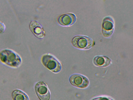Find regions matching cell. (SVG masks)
I'll use <instances>...</instances> for the list:
<instances>
[{
  "instance_id": "1",
  "label": "cell",
  "mask_w": 133,
  "mask_h": 100,
  "mask_svg": "<svg viewBox=\"0 0 133 100\" xmlns=\"http://www.w3.org/2000/svg\"><path fill=\"white\" fill-rule=\"evenodd\" d=\"M0 60L3 64L14 68L19 67L22 63L20 56L13 51L5 49L0 51Z\"/></svg>"
},
{
  "instance_id": "11",
  "label": "cell",
  "mask_w": 133,
  "mask_h": 100,
  "mask_svg": "<svg viewBox=\"0 0 133 100\" xmlns=\"http://www.w3.org/2000/svg\"><path fill=\"white\" fill-rule=\"evenodd\" d=\"M91 100H114L110 97L105 96H101L95 97Z\"/></svg>"
},
{
  "instance_id": "9",
  "label": "cell",
  "mask_w": 133,
  "mask_h": 100,
  "mask_svg": "<svg viewBox=\"0 0 133 100\" xmlns=\"http://www.w3.org/2000/svg\"><path fill=\"white\" fill-rule=\"evenodd\" d=\"M92 62L96 66L105 67L110 65L111 60L106 56L98 55L94 57L93 59Z\"/></svg>"
},
{
  "instance_id": "4",
  "label": "cell",
  "mask_w": 133,
  "mask_h": 100,
  "mask_svg": "<svg viewBox=\"0 0 133 100\" xmlns=\"http://www.w3.org/2000/svg\"><path fill=\"white\" fill-rule=\"evenodd\" d=\"M69 81L73 86L81 89H85L89 84V81L87 78L78 73L72 74L70 77Z\"/></svg>"
},
{
  "instance_id": "5",
  "label": "cell",
  "mask_w": 133,
  "mask_h": 100,
  "mask_svg": "<svg viewBox=\"0 0 133 100\" xmlns=\"http://www.w3.org/2000/svg\"><path fill=\"white\" fill-rule=\"evenodd\" d=\"M36 93L40 100H49L51 93L46 83L43 81L37 83L35 86Z\"/></svg>"
},
{
  "instance_id": "10",
  "label": "cell",
  "mask_w": 133,
  "mask_h": 100,
  "mask_svg": "<svg viewBox=\"0 0 133 100\" xmlns=\"http://www.w3.org/2000/svg\"><path fill=\"white\" fill-rule=\"evenodd\" d=\"M12 97L13 100H29L28 96L19 89H16L13 91Z\"/></svg>"
},
{
  "instance_id": "7",
  "label": "cell",
  "mask_w": 133,
  "mask_h": 100,
  "mask_svg": "<svg viewBox=\"0 0 133 100\" xmlns=\"http://www.w3.org/2000/svg\"><path fill=\"white\" fill-rule=\"evenodd\" d=\"M29 28L34 35L37 38L41 39L45 36V32L43 27L37 21H31L29 24Z\"/></svg>"
},
{
  "instance_id": "12",
  "label": "cell",
  "mask_w": 133,
  "mask_h": 100,
  "mask_svg": "<svg viewBox=\"0 0 133 100\" xmlns=\"http://www.w3.org/2000/svg\"><path fill=\"white\" fill-rule=\"evenodd\" d=\"M6 26L4 23L0 22V34L3 33L5 29Z\"/></svg>"
},
{
  "instance_id": "6",
  "label": "cell",
  "mask_w": 133,
  "mask_h": 100,
  "mask_svg": "<svg viewBox=\"0 0 133 100\" xmlns=\"http://www.w3.org/2000/svg\"><path fill=\"white\" fill-rule=\"evenodd\" d=\"M114 22L113 18L110 16L105 17L103 19L102 24V33L105 38L110 37L114 30Z\"/></svg>"
},
{
  "instance_id": "3",
  "label": "cell",
  "mask_w": 133,
  "mask_h": 100,
  "mask_svg": "<svg viewBox=\"0 0 133 100\" xmlns=\"http://www.w3.org/2000/svg\"><path fill=\"white\" fill-rule=\"evenodd\" d=\"M72 43L75 47L83 50L90 49L95 45V42L92 39L83 35L75 36L72 39Z\"/></svg>"
},
{
  "instance_id": "2",
  "label": "cell",
  "mask_w": 133,
  "mask_h": 100,
  "mask_svg": "<svg viewBox=\"0 0 133 100\" xmlns=\"http://www.w3.org/2000/svg\"><path fill=\"white\" fill-rule=\"evenodd\" d=\"M41 61L44 66L54 73H58L62 69V66L60 62L49 53L43 55L41 57Z\"/></svg>"
},
{
  "instance_id": "8",
  "label": "cell",
  "mask_w": 133,
  "mask_h": 100,
  "mask_svg": "<svg viewBox=\"0 0 133 100\" xmlns=\"http://www.w3.org/2000/svg\"><path fill=\"white\" fill-rule=\"evenodd\" d=\"M76 19V17L74 14L69 13L61 16L58 19V21L62 26H69L75 23Z\"/></svg>"
}]
</instances>
